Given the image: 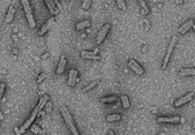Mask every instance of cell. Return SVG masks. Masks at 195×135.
<instances>
[{"mask_svg": "<svg viewBox=\"0 0 195 135\" xmlns=\"http://www.w3.org/2000/svg\"><path fill=\"white\" fill-rule=\"evenodd\" d=\"M47 100H49V96L47 95H44L42 98L39 99V102H38V104L36 105V108L32 110V112H31V114H30V117L27 119V121L22 125V127H20L18 129H20V133L21 134H23L26 131H27L28 128H30V126L32 125V122H34V120H35L37 116L39 114V112L42 111V108H44L45 104L47 103Z\"/></svg>", "mask_w": 195, "mask_h": 135, "instance_id": "6da1fadb", "label": "cell"}, {"mask_svg": "<svg viewBox=\"0 0 195 135\" xmlns=\"http://www.w3.org/2000/svg\"><path fill=\"white\" fill-rule=\"evenodd\" d=\"M60 113H61V116H62V118H64V120H65V122H66V125H67L68 128L71 129L72 134L80 135L79 134V132H78V129H76V127H75V125H74V120H73V118H72L69 111L65 108V106H61V108H60Z\"/></svg>", "mask_w": 195, "mask_h": 135, "instance_id": "7a4b0ae2", "label": "cell"}, {"mask_svg": "<svg viewBox=\"0 0 195 135\" xmlns=\"http://www.w3.org/2000/svg\"><path fill=\"white\" fill-rule=\"evenodd\" d=\"M21 4H22L23 9H24V13H26V16H27V21L29 27L35 28L36 22H35V18H34V15H32V12H31V8H30V2L28 0H22Z\"/></svg>", "mask_w": 195, "mask_h": 135, "instance_id": "3957f363", "label": "cell"}, {"mask_svg": "<svg viewBox=\"0 0 195 135\" xmlns=\"http://www.w3.org/2000/svg\"><path fill=\"white\" fill-rule=\"evenodd\" d=\"M176 42H177V37L173 36L172 37V39H171V42H170V44H168V51H166V54H165V58H164L163 63H162V69H163V71L166 69V66H168V60H170V57H171V54H172V52H173V47H174Z\"/></svg>", "mask_w": 195, "mask_h": 135, "instance_id": "277c9868", "label": "cell"}, {"mask_svg": "<svg viewBox=\"0 0 195 135\" xmlns=\"http://www.w3.org/2000/svg\"><path fill=\"white\" fill-rule=\"evenodd\" d=\"M110 29H111V24H109V23L102 27V29L99 30V32L97 34V37H96V43L97 44H102V42L105 39L106 35L109 34Z\"/></svg>", "mask_w": 195, "mask_h": 135, "instance_id": "5b68a950", "label": "cell"}, {"mask_svg": "<svg viewBox=\"0 0 195 135\" xmlns=\"http://www.w3.org/2000/svg\"><path fill=\"white\" fill-rule=\"evenodd\" d=\"M79 73L76 69H71V72H69V76H68V86L69 87H74L78 82H79Z\"/></svg>", "mask_w": 195, "mask_h": 135, "instance_id": "8992f818", "label": "cell"}, {"mask_svg": "<svg viewBox=\"0 0 195 135\" xmlns=\"http://www.w3.org/2000/svg\"><path fill=\"white\" fill-rule=\"evenodd\" d=\"M193 96H194V94H193V92H189V94H187V95H185L184 97H181V98H179L178 100H176V102H174V106H176V108H179V106L184 105L185 103H188L189 100H192Z\"/></svg>", "mask_w": 195, "mask_h": 135, "instance_id": "52a82bcc", "label": "cell"}, {"mask_svg": "<svg viewBox=\"0 0 195 135\" xmlns=\"http://www.w3.org/2000/svg\"><path fill=\"white\" fill-rule=\"evenodd\" d=\"M128 66H129V67H131V68H132L137 75H142V74L144 73V69H143V68H142L141 66L136 63L135 60H133V59H129V61H128Z\"/></svg>", "mask_w": 195, "mask_h": 135, "instance_id": "ba28073f", "label": "cell"}, {"mask_svg": "<svg viewBox=\"0 0 195 135\" xmlns=\"http://www.w3.org/2000/svg\"><path fill=\"white\" fill-rule=\"evenodd\" d=\"M157 122H160V124H164V122L178 124V122H180V118L179 117H158L157 118Z\"/></svg>", "mask_w": 195, "mask_h": 135, "instance_id": "9c48e42d", "label": "cell"}, {"mask_svg": "<svg viewBox=\"0 0 195 135\" xmlns=\"http://www.w3.org/2000/svg\"><path fill=\"white\" fill-rule=\"evenodd\" d=\"M193 27H194V20H188L187 22H185L181 27L179 28V32L180 34H186L187 31L189 29H192Z\"/></svg>", "mask_w": 195, "mask_h": 135, "instance_id": "30bf717a", "label": "cell"}, {"mask_svg": "<svg viewBox=\"0 0 195 135\" xmlns=\"http://www.w3.org/2000/svg\"><path fill=\"white\" fill-rule=\"evenodd\" d=\"M81 58L83 59H90V60H98L99 55L95 52H90V51H82L81 52Z\"/></svg>", "mask_w": 195, "mask_h": 135, "instance_id": "8fae6325", "label": "cell"}, {"mask_svg": "<svg viewBox=\"0 0 195 135\" xmlns=\"http://www.w3.org/2000/svg\"><path fill=\"white\" fill-rule=\"evenodd\" d=\"M45 5L49 7V9H50V13H51L52 15H55V14H58V13H59V9L55 8V6H57V1L46 0V1H45Z\"/></svg>", "mask_w": 195, "mask_h": 135, "instance_id": "7c38bea8", "label": "cell"}, {"mask_svg": "<svg viewBox=\"0 0 195 135\" xmlns=\"http://www.w3.org/2000/svg\"><path fill=\"white\" fill-rule=\"evenodd\" d=\"M65 67H66V58H65V55L62 54L61 57H60V61H59V65H58V67H57L55 73H57V74H62L64 71H65Z\"/></svg>", "mask_w": 195, "mask_h": 135, "instance_id": "4fadbf2b", "label": "cell"}, {"mask_svg": "<svg viewBox=\"0 0 195 135\" xmlns=\"http://www.w3.org/2000/svg\"><path fill=\"white\" fill-rule=\"evenodd\" d=\"M52 23H53V18H50L47 23L43 24V26H42V28L39 29V31H38V36H42V35H44L45 32H46V31L50 29V27H51V24H52Z\"/></svg>", "mask_w": 195, "mask_h": 135, "instance_id": "5bb4252c", "label": "cell"}, {"mask_svg": "<svg viewBox=\"0 0 195 135\" xmlns=\"http://www.w3.org/2000/svg\"><path fill=\"white\" fill-rule=\"evenodd\" d=\"M195 74V69L194 68H184L179 72V75L180 76H191V75H194Z\"/></svg>", "mask_w": 195, "mask_h": 135, "instance_id": "9a60e30c", "label": "cell"}, {"mask_svg": "<svg viewBox=\"0 0 195 135\" xmlns=\"http://www.w3.org/2000/svg\"><path fill=\"white\" fill-rule=\"evenodd\" d=\"M14 13H15V9H14V7H13V6H10V7H9V9H8V12H7L6 18H5V21H6L7 23L12 22V20H13V18H14Z\"/></svg>", "mask_w": 195, "mask_h": 135, "instance_id": "2e32d148", "label": "cell"}, {"mask_svg": "<svg viewBox=\"0 0 195 135\" xmlns=\"http://www.w3.org/2000/svg\"><path fill=\"white\" fill-rule=\"evenodd\" d=\"M115 100H117V96H107V97L100 98V103L102 104H107V103H113Z\"/></svg>", "mask_w": 195, "mask_h": 135, "instance_id": "e0dca14e", "label": "cell"}, {"mask_svg": "<svg viewBox=\"0 0 195 135\" xmlns=\"http://www.w3.org/2000/svg\"><path fill=\"white\" fill-rule=\"evenodd\" d=\"M89 26H90V21L84 20V21H82V22H80V23L76 24V29H78V30H82V29L89 27Z\"/></svg>", "mask_w": 195, "mask_h": 135, "instance_id": "ac0fdd59", "label": "cell"}, {"mask_svg": "<svg viewBox=\"0 0 195 135\" xmlns=\"http://www.w3.org/2000/svg\"><path fill=\"white\" fill-rule=\"evenodd\" d=\"M106 120L107 121H117V120H120V114H110V116H107L106 117Z\"/></svg>", "mask_w": 195, "mask_h": 135, "instance_id": "d6986e66", "label": "cell"}, {"mask_svg": "<svg viewBox=\"0 0 195 135\" xmlns=\"http://www.w3.org/2000/svg\"><path fill=\"white\" fill-rule=\"evenodd\" d=\"M121 102H123V106L125 108H129V105H131V103H129V99L127 96H121Z\"/></svg>", "mask_w": 195, "mask_h": 135, "instance_id": "ffe728a7", "label": "cell"}, {"mask_svg": "<svg viewBox=\"0 0 195 135\" xmlns=\"http://www.w3.org/2000/svg\"><path fill=\"white\" fill-rule=\"evenodd\" d=\"M30 128H31V132H34L35 134L45 135L44 132H43V131H41V129H39V128H38V127H37V126H32V125H31V126H30Z\"/></svg>", "mask_w": 195, "mask_h": 135, "instance_id": "44dd1931", "label": "cell"}, {"mask_svg": "<svg viewBox=\"0 0 195 135\" xmlns=\"http://www.w3.org/2000/svg\"><path fill=\"white\" fill-rule=\"evenodd\" d=\"M51 110H52V103H51L50 100H47V103L45 104V106H44L45 113H50V112H51Z\"/></svg>", "mask_w": 195, "mask_h": 135, "instance_id": "7402d4cb", "label": "cell"}, {"mask_svg": "<svg viewBox=\"0 0 195 135\" xmlns=\"http://www.w3.org/2000/svg\"><path fill=\"white\" fill-rule=\"evenodd\" d=\"M96 84H97V82H96V81H94V82H91V83H89L87 87H84V88H83V92H87V91H89L90 89H92V88H94Z\"/></svg>", "mask_w": 195, "mask_h": 135, "instance_id": "603a6c76", "label": "cell"}, {"mask_svg": "<svg viewBox=\"0 0 195 135\" xmlns=\"http://www.w3.org/2000/svg\"><path fill=\"white\" fill-rule=\"evenodd\" d=\"M117 5L119 6V8L121 9V10H126V4H125L124 0H118L117 1Z\"/></svg>", "mask_w": 195, "mask_h": 135, "instance_id": "cb8c5ba5", "label": "cell"}, {"mask_svg": "<svg viewBox=\"0 0 195 135\" xmlns=\"http://www.w3.org/2000/svg\"><path fill=\"white\" fill-rule=\"evenodd\" d=\"M90 5H91V1H90V0H84V1L82 2V8H83V9H89Z\"/></svg>", "mask_w": 195, "mask_h": 135, "instance_id": "d4e9b609", "label": "cell"}, {"mask_svg": "<svg viewBox=\"0 0 195 135\" xmlns=\"http://www.w3.org/2000/svg\"><path fill=\"white\" fill-rule=\"evenodd\" d=\"M5 88H6V83H0V98H1L2 95H4Z\"/></svg>", "mask_w": 195, "mask_h": 135, "instance_id": "484cf974", "label": "cell"}, {"mask_svg": "<svg viewBox=\"0 0 195 135\" xmlns=\"http://www.w3.org/2000/svg\"><path fill=\"white\" fill-rule=\"evenodd\" d=\"M45 77H46V73H42V74L37 77V83H41V82L44 80Z\"/></svg>", "mask_w": 195, "mask_h": 135, "instance_id": "4316f807", "label": "cell"}, {"mask_svg": "<svg viewBox=\"0 0 195 135\" xmlns=\"http://www.w3.org/2000/svg\"><path fill=\"white\" fill-rule=\"evenodd\" d=\"M140 4H141L142 7H143V13L146 14V13L148 12V8H147V6H146V2H144V1H140Z\"/></svg>", "mask_w": 195, "mask_h": 135, "instance_id": "83f0119b", "label": "cell"}, {"mask_svg": "<svg viewBox=\"0 0 195 135\" xmlns=\"http://www.w3.org/2000/svg\"><path fill=\"white\" fill-rule=\"evenodd\" d=\"M14 132H15V134L16 135H22L20 133V129H18V127H14Z\"/></svg>", "mask_w": 195, "mask_h": 135, "instance_id": "f1b7e54d", "label": "cell"}, {"mask_svg": "<svg viewBox=\"0 0 195 135\" xmlns=\"http://www.w3.org/2000/svg\"><path fill=\"white\" fill-rule=\"evenodd\" d=\"M44 114H45V111H44V110H42V111L39 112V114H38V116H44Z\"/></svg>", "mask_w": 195, "mask_h": 135, "instance_id": "f546056e", "label": "cell"}, {"mask_svg": "<svg viewBox=\"0 0 195 135\" xmlns=\"http://www.w3.org/2000/svg\"><path fill=\"white\" fill-rule=\"evenodd\" d=\"M107 135H114V132H113V131H110V132H109V134Z\"/></svg>", "mask_w": 195, "mask_h": 135, "instance_id": "4dcf8cb0", "label": "cell"}, {"mask_svg": "<svg viewBox=\"0 0 195 135\" xmlns=\"http://www.w3.org/2000/svg\"><path fill=\"white\" fill-rule=\"evenodd\" d=\"M49 57V53H45L44 55H43V59H45V58H47Z\"/></svg>", "mask_w": 195, "mask_h": 135, "instance_id": "1f68e13d", "label": "cell"}, {"mask_svg": "<svg viewBox=\"0 0 195 135\" xmlns=\"http://www.w3.org/2000/svg\"><path fill=\"white\" fill-rule=\"evenodd\" d=\"M13 39H14V41H15V42H16V41H18V38H16V35H14V36H13Z\"/></svg>", "mask_w": 195, "mask_h": 135, "instance_id": "d6a6232c", "label": "cell"}, {"mask_svg": "<svg viewBox=\"0 0 195 135\" xmlns=\"http://www.w3.org/2000/svg\"><path fill=\"white\" fill-rule=\"evenodd\" d=\"M13 53L16 54V53H18V50H16V49H14V50H13Z\"/></svg>", "mask_w": 195, "mask_h": 135, "instance_id": "836d02e7", "label": "cell"}, {"mask_svg": "<svg viewBox=\"0 0 195 135\" xmlns=\"http://www.w3.org/2000/svg\"><path fill=\"white\" fill-rule=\"evenodd\" d=\"M0 119H2V114H1V112H0Z\"/></svg>", "mask_w": 195, "mask_h": 135, "instance_id": "e575fe53", "label": "cell"}, {"mask_svg": "<svg viewBox=\"0 0 195 135\" xmlns=\"http://www.w3.org/2000/svg\"><path fill=\"white\" fill-rule=\"evenodd\" d=\"M160 135H164V133H160Z\"/></svg>", "mask_w": 195, "mask_h": 135, "instance_id": "d590c367", "label": "cell"}]
</instances>
